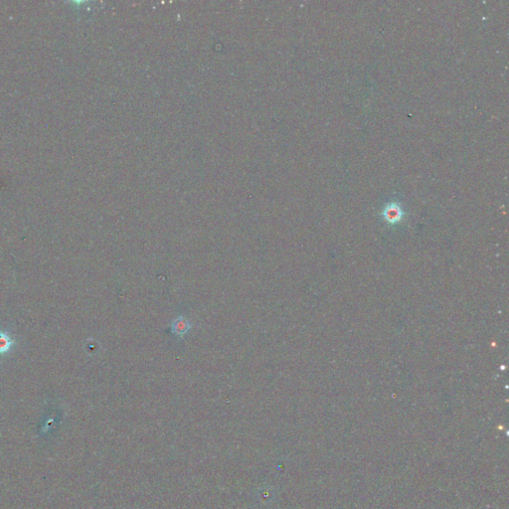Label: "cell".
<instances>
[{
  "instance_id": "3",
  "label": "cell",
  "mask_w": 509,
  "mask_h": 509,
  "mask_svg": "<svg viewBox=\"0 0 509 509\" xmlns=\"http://www.w3.org/2000/svg\"><path fill=\"white\" fill-rule=\"evenodd\" d=\"M12 344L13 341L6 333H0V353H6Z\"/></svg>"
},
{
  "instance_id": "1",
  "label": "cell",
  "mask_w": 509,
  "mask_h": 509,
  "mask_svg": "<svg viewBox=\"0 0 509 509\" xmlns=\"http://www.w3.org/2000/svg\"><path fill=\"white\" fill-rule=\"evenodd\" d=\"M191 328V324L184 316H178L171 324V332L179 337H183Z\"/></svg>"
},
{
  "instance_id": "2",
  "label": "cell",
  "mask_w": 509,
  "mask_h": 509,
  "mask_svg": "<svg viewBox=\"0 0 509 509\" xmlns=\"http://www.w3.org/2000/svg\"><path fill=\"white\" fill-rule=\"evenodd\" d=\"M401 216H402V213L398 207H389L385 211V217L391 223H395V222L399 221Z\"/></svg>"
}]
</instances>
